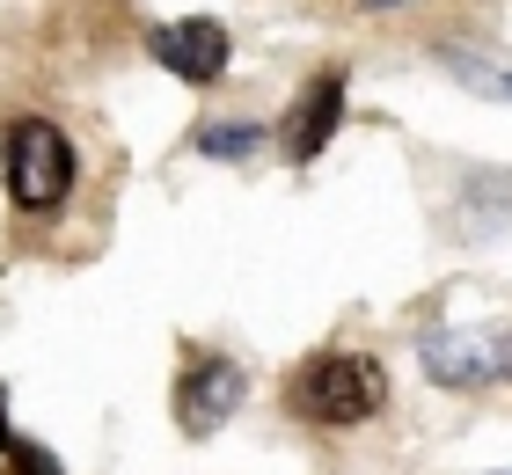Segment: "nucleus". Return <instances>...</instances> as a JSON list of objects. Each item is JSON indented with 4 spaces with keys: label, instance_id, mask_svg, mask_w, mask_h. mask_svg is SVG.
I'll return each mask as SVG.
<instances>
[{
    "label": "nucleus",
    "instance_id": "9d476101",
    "mask_svg": "<svg viewBox=\"0 0 512 475\" xmlns=\"http://www.w3.org/2000/svg\"><path fill=\"white\" fill-rule=\"evenodd\" d=\"M366 8H403V0H366Z\"/></svg>",
    "mask_w": 512,
    "mask_h": 475
},
{
    "label": "nucleus",
    "instance_id": "f257e3e1",
    "mask_svg": "<svg viewBox=\"0 0 512 475\" xmlns=\"http://www.w3.org/2000/svg\"><path fill=\"white\" fill-rule=\"evenodd\" d=\"M286 417L315 424V432H359L388 410V366L366 351H315L286 373Z\"/></svg>",
    "mask_w": 512,
    "mask_h": 475
},
{
    "label": "nucleus",
    "instance_id": "423d86ee",
    "mask_svg": "<svg viewBox=\"0 0 512 475\" xmlns=\"http://www.w3.org/2000/svg\"><path fill=\"white\" fill-rule=\"evenodd\" d=\"M344 66H322V74L293 95V110H286V125H278V147H286V161L293 169H308V161L337 139V125H344Z\"/></svg>",
    "mask_w": 512,
    "mask_h": 475
},
{
    "label": "nucleus",
    "instance_id": "0eeeda50",
    "mask_svg": "<svg viewBox=\"0 0 512 475\" xmlns=\"http://www.w3.org/2000/svg\"><path fill=\"white\" fill-rule=\"evenodd\" d=\"M0 475H66V461H59L44 439L15 432V417H8V395H0Z\"/></svg>",
    "mask_w": 512,
    "mask_h": 475
},
{
    "label": "nucleus",
    "instance_id": "f03ea898",
    "mask_svg": "<svg viewBox=\"0 0 512 475\" xmlns=\"http://www.w3.org/2000/svg\"><path fill=\"white\" fill-rule=\"evenodd\" d=\"M74 176H81V154L52 117H8L0 125V190H8L15 212H59L74 198Z\"/></svg>",
    "mask_w": 512,
    "mask_h": 475
},
{
    "label": "nucleus",
    "instance_id": "7ed1b4c3",
    "mask_svg": "<svg viewBox=\"0 0 512 475\" xmlns=\"http://www.w3.org/2000/svg\"><path fill=\"white\" fill-rule=\"evenodd\" d=\"M417 366H425V380H439L454 395L498 388V380H512V329H491V322L425 329L417 337Z\"/></svg>",
    "mask_w": 512,
    "mask_h": 475
},
{
    "label": "nucleus",
    "instance_id": "6e6552de",
    "mask_svg": "<svg viewBox=\"0 0 512 475\" xmlns=\"http://www.w3.org/2000/svg\"><path fill=\"white\" fill-rule=\"evenodd\" d=\"M264 147V125H249V117H220V125H198V154L205 161H249Z\"/></svg>",
    "mask_w": 512,
    "mask_h": 475
},
{
    "label": "nucleus",
    "instance_id": "1a4fd4ad",
    "mask_svg": "<svg viewBox=\"0 0 512 475\" xmlns=\"http://www.w3.org/2000/svg\"><path fill=\"white\" fill-rule=\"evenodd\" d=\"M447 66L469 88H483V95H498V103H512V66H483V59H461V52H447Z\"/></svg>",
    "mask_w": 512,
    "mask_h": 475
},
{
    "label": "nucleus",
    "instance_id": "9b49d317",
    "mask_svg": "<svg viewBox=\"0 0 512 475\" xmlns=\"http://www.w3.org/2000/svg\"><path fill=\"white\" fill-rule=\"evenodd\" d=\"M498 475H512V468H498Z\"/></svg>",
    "mask_w": 512,
    "mask_h": 475
},
{
    "label": "nucleus",
    "instance_id": "20e7f679",
    "mask_svg": "<svg viewBox=\"0 0 512 475\" xmlns=\"http://www.w3.org/2000/svg\"><path fill=\"white\" fill-rule=\"evenodd\" d=\"M242 402H249V373L227 351H183V366H176V432L183 439L227 432V417Z\"/></svg>",
    "mask_w": 512,
    "mask_h": 475
},
{
    "label": "nucleus",
    "instance_id": "39448f33",
    "mask_svg": "<svg viewBox=\"0 0 512 475\" xmlns=\"http://www.w3.org/2000/svg\"><path fill=\"white\" fill-rule=\"evenodd\" d=\"M147 52H154L161 74H176L183 88H213V81H227V66H235V37H227L213 15H183V22H154Z\"/></svg>",
    "mask_w": 512,
    "mask_h": 475
}]
</instances>
